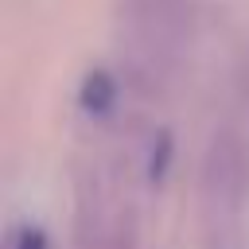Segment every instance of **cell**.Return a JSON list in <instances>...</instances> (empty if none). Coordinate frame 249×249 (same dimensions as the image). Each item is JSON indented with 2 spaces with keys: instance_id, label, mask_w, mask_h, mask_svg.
<instances>
[{
  "instance_id": "cell-1",
  "label": "cell",
  "mask_w": 249,
  "mask_h": 249,
  "mask_svg": "<svg viewBox=\"0 0 249 249\" xmlns=\"http://www.w3.org/2000/svg\"><path fill=\"white\" fill-rule=\"evenodd\" d=\"M117 35L128 66L148 78H171L195 43V0H117Z\"/></svg>"
},
{
  "instance_id": "cell-2",
  "label": "cell",
  "mask_w": 249,
  "mask_h": 249,
  "mask_svg": "<svg viewBox=\"0 0 249 249\" xmlns=\"http://www.w3.org/2000/svg\"><path fill=\"white\" fill-rule=\"evenodd\" d=\"M198 198L206 233L218 245H230L237 237L245 202H249V144L237 132H218L202 156L198 175Z\"/></svg>"
},
{
  "instance_id": "cell-3",
  "label": "cell",
  "mask_w": 249,
  "mask_h": 249,
  "mask_svg": "<svg viewBox=\"0 0 249 249\" xmlns=\"http://www.w3.org/2000/svg\"><path fill=\"white\" fill-rule=\"evenodd\" d=\"M4 249H51V241H47V233H43L39 226L19 222V226H12V230H8Z\"/></svg>"
}]
</instances>
